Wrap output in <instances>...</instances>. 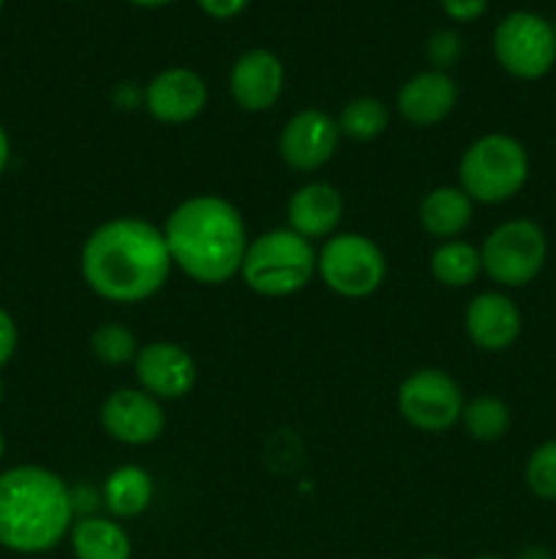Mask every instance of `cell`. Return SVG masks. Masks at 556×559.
<instances>
[{"label": "cell", "instance_id": "cell-1", "mask_svg": "<svg viewBox=\"0 0 556 559\" xmlns=\"http://www.w3.org/2000/svg\"><path fill=\"white\" fill-rule=\"evenodd\" d=\"M80 271L93 295L134 306L161 293L174 265L158 224L142 216H114L87 235Z\"/></svg>", "mask_w": 556, "mask_h": 559}, {"label": "cell", "instance_id": "cell-2", "mask_svg": "<svg viewBox=\"0 0 556 559\" xmlns=\"http://www.w3.org/2000/svg\"><path fill=\"white\" fill-rule=\"evenodd\" d=\"M161 233L172 265L202 287L232 282L251 240L243 213L221 194L185 197L164 218Z\"/></svg>", "mask_w": 556, "mask_h": 559}, {"label": "cell", "instance_id": "cell-3", "mask_svg": "<svg viewBox=\"0 0 556 559\" xmlns=\"http://www.w3.org/2000/svg\"><path fill=\"white\" fill-rule=\"evenodd\" d=\"M74 519V495L58 473L38 464L0 473V549L47 555L69 538Z\"/></svg>", "mask_w": 556, "mask_h": 559}, {"label": "cell", "instance_id": "cell-4", "mask_svg": "<svg viewBox=\"0 0 556 559\" xmlns=\"http://www.w3.org/2000/svg\"><path fill=\"white\" fill-rule=\"evenodd\" d=\"M238 276L262 298H289L316 278V246L289 227L265 229L249 240Z\"/></svg>", "mask_w": 556, "mask_h": 559}, {"label": "cell", "instance_id": "cell-5", "mask_svg": "<svg viewBox=\"0 0 556 559\" xmlns=\"http://www.w3.org/2000/svg\"><path fill=\"white\" fill-rule=\"evenodd\" d=\"M532 162L518 136L491 131L478 136L458 162V186L474 205H505L529 183Z\"/></svg>", "mask_w": 556, "mask_h": 559}, {"label": "cell", "instance_id": "cell-6", "mask_svg": "<svg viewBox=\"0 0 556 559\" xmlns=\"http://www.w3.org/2000/svg\"><path fill=\"white\" fill-rule=\"evenodd\" d=\"M480 262L496 289L529 287L548 262V235L529 216L505 218L480 243Z\"/></svg>", "mask_w": 556, "mask_h": 559}, {"label": "cell", "instance_id": "cell-7", "mask_svg": "<svg viewBox=\"0 0 556 559\" xmlns=\"http://www.w3.org/2000/svg\"><path fill=\"white\" fill-rule=\"evenodd\" d=\"M316 276L347 300L371 298L387 278V257L374 238L341 229L316 249Z\"/></svg>", "mask_w": 556, "mask_h": 559}, {"label": "cell", "instance_id": "cell-8", "mask_svg": "<svg viewBox=\"0 0 556 559\" xmlns=\"http://www.w3.org/2000/svg\"><path fill=\"white\" fill-rule=\"evenodd\" d=\"M494 55L516 80H543L556 66L554 25L534 11H512L496 25Z\"/></svg>", "mask_w": 556, "mask_h": 559}, {"label": "cell", "instance_id": "cell-9", "mask_svg": "<svg viewBox=\"0 0 556 559\" xmlns=\"http://www.w3.org/2000/svg\"><path fill=\"white\" fill-rule=\"evenodd\" d=\"M463 391L452 374L445 369H425L412 371L403 377L398 385V413L412 429L425 431V435H445L452 426H458L463 409Z\"/></svg>", "mask_w": 556, "mask_h": 559}, {"label": "cell", "instance_id": "cell-10", "mask_svg": "<svg viewBox=\"0 0 556 559\" xmlns=\"http://www.w3.org/2000/svg\"><path fill=\"white\" fill-rule=\"evenodd\" d=\"M341 140L343 136L330 112L305 107L283 123L278 134V156L294 173H316L330 164Z\"/></svg>", "mask_w": 556, "mask_h": 559}, {"label": "cell", "instance_id": "cell-11", "mask_svg": "<svg viewBox=\"0 0 556 559\" xmlns=\"http://www.w3.org/2000/svg\"><path fill=\"white\" fill-rule=\"evenodd\" d=\"M98 420L114 442L129 448L150 445L167 429L164 404L136 385L114 388L101 402Z\"/></svg>", "mask_w": 556, "mask_h": 559}, {"label": "cell", "instance_id": "cell-12", "mask_svg": "<svg viewBox=\"0 0 556 559\" xmlns=\"http://www.w3.org/2000/svg\"><path fill=\"white\" fill-rule=\"evenodd\" d=\"M136 388L150 393L158 402H178L185 399L196 385V360L191 358L189 349L178 342H158L142 344L134 360Z\"/></svg>", "mask_w": 556, "mask_h": 559}, {"label": "cell", "instance_id": "cell-13", "mask_svg": "<svg viewBox=\"0 0 556 559\" xmlns=\"http://www.w3.org/2000/svg\"><path fill=\"white\" fill-rule=\"evenodd\" d=\"M142 104L158 123L183 126L205 112L207 85L194 69L169 66L147 82V87L142 91Z\"/></svg>", "mask_w": 556, "mask_h": 559}, {"label": "cell", "instance_id": "cell-14", "mask_svg": "<svg viewBox=\"0 0 556 559\" xmlns=\"http://www.w3.org/2000/svg\"><path fill=\"white\" fill-rule=\"evenodd\" d=\"M463 331L483 353H507L521 338V309L505 289H485L463 309Z\"/></svg>", "mask_w": 556, "mask_h": 559}, {"label": "cell", "instance_id": "cell-15", "mask_svg": "<svg viewBox=\"0 0 556 559\" xmlns=\"http://www.w3.org/2000/svg\"><path fill=\"white\" fill-rule=\"evenodd\" d=\"M283 63L270 49H249L229 69V96L243 112H267L283 93Z\"/></svg>", "mask_w": 556, "mask_h": 559}, {"label": "cell", "instance_id": "cell-16", "mask_svg": "<svg viewBox=\"0 0 556 559\" xmlns=\"http://www.w3.org/2000/svg\"><path fill=\"white\" fill-rule=\"evenodd\" d=\"M343 213H347V202L338 186L327 183V180H309V183L298 186L287 202V227L298 233L300 238L322 240L333 238L341 233Z\"/></svg>", "mask_w": 556, "mask_h": 559}, {"label": "cell", "instance_id": "cell-17", "mask_svg": "<svg viewBox=\"0 0 556 559\" xmlns=\"http://www.w3.org/2000/svg\"><path fill=\"white\" fill-rule=\"evenodd\" d=\"M458 104V85L447 71L425 69L409 76L396 93V109L403 123L431 129L445 123Z\"/></svg>", "mask_w": 556, "mask_h": 559}, {"label": "cell", "instance_id": "cell-18", "mask_svg": "<svg viewBox=\"0 0 556 559\" xmlns=\"http://www.w3.org/2000/svg\"><path fill=\"white\" fill-rule=\"evenodd\" d=\"M420 227L434 240H456L474 218V202L461 186H436L420 200Z\"/></svg>", "mask_w": 556, "mask_h": 559}, {"label": "cell", "instance_id": "cell-19", "mask_svg": "<svg viewBox=\"0 0 556 559\" xmlns=\"http://www.w3.org/2000/svg\"><path fill=\"white\" fill-rule=\"evenodd\" d=\"M74 559H131V535L112 516L85 513L74 519L69 533Z\"/></svg>", "mask_w": 556, "mask_h": 559}, {"label": "cell", "instance_id": "cell-20", "mask_svg": "<svg viewBox=\"0 0 556 559\" xmlns=\"http://www.w3.org/2000/svg\"><path fill=\"white\" fill-rule=\"evenodd\" d=\"M101 502L112 519H136L150 508L153 478L140 464H120L101 486Z\"/></svg>", "mask_w": 556, "mask_h": 559}, {"label": "cell", "instance_id": "cell-21", "mask_svg": "<svg viewBox=\"0 0 556 559\" xmlns=\"http://www.w3.org/2000/svg\"><path fill=\"white\" fill-rule=\"evenodd\" d=\"M428 271L442 287L463 289L472 287L483 273V262H480V246L469 243V240H442L436 249L431 251Z\"/></svg>", "mask_w": 556, "mask_h": 559}, {"label": "cell", "instance_id": "cell-22", "mask_svg": "<svg viewBox=\"0 0 556 559\" xmlns=\"http://www.w3.org/2000/svg\"><path fill=\"white\" fill-rule=\"evenodd\" d=\"M461 429L474 442H499L510 431L512 413L505 399L480 393V396L467 399L461 409Z\"/></svg>", "mask_w": 556, "mask_h": 559}, {"label": "cell", "instance_id": "cell-23", "mask_svg": "<svg viewBox=\"0 0 556 559\" xmlns=\"http://www.w3.org/2000/svg\"><path fill=\"white\" fill-rule=\"evenodd\" d=\"M341 136L352 142H371L382 136L390 126V109L382 98L358 96L343 104V109L336 118Z\"/></svg>", "mask_w": 556, "mask_h": 559}, {"label": "cell", "instance_id": "cell-24", "mask_svg": "<svg viewBox=\"0 0 556 559\" xmlns=\"http://www.w3.org/2000/svg\"><path fill=\"white\" fill-rule=\"evenodd\" d=\"M140 347L142 344L136 342L134 331L120 325V322H104V325H98L90 336L93 358L104 366H112V369L125 364L134 366Z\"/></svg>", "mask_w": 556, "mask_h": 559}, {"label": "cell", "instance_id": "cell-25", "mask_svg": "<svg viewBox=\"0 0 556 559\" xmlns=\"http://www.w3.org/2000/svg\"><path fill=\"white\" fill-rule=\"evenodd\" d=\"M523 484L540 502H556V437L545 440L529 453L523 467Z\"/></svg>", "mask_w": 556, "mask_h": 559}, {"label": "cell", "instance_id": "cell-26", "mask_svg": "<svg viewBox=\"0 0 556 559\" xmlns=\"http://www.w3.org/2000/svg\"><path fill=\"white\" fill-rule=\"evenodd\" d=\"M425 55L431 60V69L447 71L461 58V38L452 31H436L425 44Z\"/></svg>", "mask_w": 556, "mask_h": 559}, {"label": "cell", "instance_id": "cell-27", "mask_svg": "<svg viewBox=\"0 0 556 559\" xmlns=\"http://www.w3.org/2000/svg\"><path fill=\"white\" fill-rule=\"evenodd\" d=\"M16 347H20V328L14 317L0 306V369L14 358Z\"/></svg>", "mask_w": 556, "mask_h": 559}, {"label": "cell", "instance_id": "cell-28", "mask_svg": "<svg viewBox=\"0 0 556 559\" xmlns=\"http://www.w3.org/2000/svg\"><path fill=\"white\" fill-rule=\"evenodd\" d=\"M442 9L456 22H474L485 14L488 0H442Z\"/></svg>", "mask_w": 556, "mask_h": 559}, {"label": "cell", "instance_id": "cell-29", "mask_svg": "<svg viewBox=\"0 0 556 559\" xmlns=\"http://www.w3.org/2000/svg\"><path fill=\"white\" fill-rule=\"evenodd\" d=\"M196 3L213 20H232V16L243 14L251 0H196Z\"/></svg>", "mask_w": 556, "mask_h": 559}, {"label": "cell", "instance_id": "cell-30", "mask_svg": "<svg viewBox=\"0 0 556 559\" xmlns=\"http://www.w3.org/2000/svg\"><path fill=\"white\" fill-rule=\"evenodd\" d=\"M9 164H11V136L9 131H5V126L0 123V175L9 169Z\"/></svg>", "mask_w": 556, "mask_h": 559}, {"label": "cell", "instance_id": "cell-31", "mask_svg": "<svg viewBox=\"0 0 556 559\" xmlns=\"http://www.w3.org/2000/svg\"><path fill=\"white\" fill-rule=\"evenodd\" d=\"M516 559H556V557L551 555L545 546H529V549H523Z\"/></svg>", "mask_w": 556, "mask_h": 559}, {"label": "cell", "instance_id": "cell-32", "mask_svg": "<svg viewBox=\"0 0 556 559\" xmlns=\"http://www.w3.org/2000/svg\"><path fill=\"white\" fill-rule=\"evenodd\" d=\"M129 3L140 5V9H161V5L174 3V0H129Z\"/></svg>", "mask_w": 556, "mask_h": 559}, {"label": "cell", "instance_id": "cell-33", "mask_svg": "<svg viewBox=\"0 0 556 559\" xmlns=\"http://www.w3.org/2000/svg\"><path fill=\"white\" fill-rule=\"evenodd\" d=\"M3 456H5V435L3 429H0V462H3Z\"/></svg>", "mask_w": 556, "mask_h": 559}, {"label": "cell", "instance_id": "cell-34", "mask_svg": "<svg viewBox=\"0 0 556 559\" xmlns=\"http://www.w3.org/2000/svg\"><path fill=\"white\" fill-rule=\"evenodd\" d=\"M3 396H5V391H3V380H0V404H3Z\"/></svg>", "mask_w": 556, "mask_h": 559}, {"label": "cell", "instance_id": "cell-35", "mask_svg": "<svg viewBox=\"0 0 556 559\" xmlns=\"http://www.w3.org/2000/svg\"><path fill=\"white\" fill-rule=\"evenodd\" d=\"M474 559H501V557H491V555H483V557H474Z\"/></svg>", "mask_w": 556, "mask_h": 559}, {"label": "cell", "instance_id": "cell-36", "mask_svg": "<svg viewBox=\"0 0 556 559\" xmlns=\"http://www.w3.org/2000/svg\"><path fill=\"white\" fill-rule=\"evenodd\" d=\"M3 5H5V0H0V11H3Z\"/></svg>", "mask_w": 556, "mask_h": 559}, {"label": "cell", "instance_id": "cell-37", "mask_svg": "<svg viewBox=\"0 0 556 559\" xmlns=\"http://www.w3.org/2000/svg\"><path fill=\"white\" fill-rule=\"evenodd\" d=\"M551 25H554V36H556V20H554V22H551Z\"/></svg>", "mask_w": 556, "mask_h": 559}, {"label": "cell", "instance_id": "cell-38", "mask_svg": "<svg viewBox=\"0 0 556 559\" xmlns=\"http://www.w3.org/2000/svg\"><path fill=\"white\" fill-rule=\"evenodd\" d=\"M420 559H439V557H420Z\"/></svg>", "mask_w": 556, "mask_h": 559}]
</instances>
